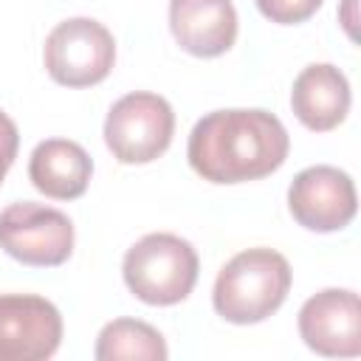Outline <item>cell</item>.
I'll list each match as a JSON object with an SVG mask.
<instances>
[{"instance_id":"1","label":"cell","mask_w":361,"mask_h":361,"mask_svg":"<svg viewBox=\"0 0 361 361\" xmlns=\"http://www.w3.org/2000/svg\"><path fill=\"white\" fill-rule=\"evenodd\" d=\"M290 149L282 121L268 110H214L189 133L186 158L212 183H243L276 172Z\"/></svg>"},{"instance_id":"2","label":"cell","mask_w":361,"mask_h":361,"mask_svg":"<svg viewBox=\"0 0 361 361\" xmlns=\"http://www.w3.org/2000/svg\"><path fill=\"white\" fill-rule=\"evenodd\" d=\"M290 290V265L274 248H248L234 254L214 279V310L231 324H257L285 302Z\"/></svg>"},{"instance_id":"3","label":"cell","mask_w":361,"mask_h":361,"mask_svg":"<svg viewBox=\"0 0 361 361\" xmlns=\"http://www.w3.org/2000/svg\"><path fill=\"white\" fill-rule=\"evenodd\" d=\"M197 251L189 240L166 231L141 237L124 254V282L130 293L147 305H178L197 282Z\"/></svg>"},{"instance_id":"4","label":"cell","mask_w":361,"mask_h":361,"mask_svg":"<svg viewBox=\"0 0 361 361\" xmlns=\"http://www.w3.org/2000/svg\"><path fill=\"white\" fill-rule=\"evenodd\" d=\"M175 133V113L158 93L135 90L121 96L104 118V144L121 164H149L166 152Z\"/></svg>"},{"instance_id":"5","label":"cell","mask_w":361,"mask_h":361,"mask_svg":"<svg viewBox=\"0 0 361 361\" xmlns=\"http://www.w3.org/2000/svg\"><path fill=\"white\" fill-rule=\"evenodd\" d=\"M42 59L56 85L90 87L110 73L116 62V42L99 20L71 17L45 37Z\"/></svg>"},{"instance_id":"6","label":"cell","mask_w":361,"mask_h":361,"mask_svg":"<svg viewBox=\"0 0 361 361\" xmlns=\"http://www.w3.org/2000/svg\"><path fill=\"white\" fill-rule=\"evenodd\" d=\"M0 248L23 265L54 268L73 251V223L65 212L20 200L0 212Z\"/></svg>"},{"instance_id":"7","label":"cell","mask_w":361,"mask_h":361,"mask_svg":"<svg viewBox=\"0 0 361 361\" xmlns=\"http://www.w3.org/2000/svg\"><path fill=\"white\" fill-rule=\"evenodd\" d=\"M62 316L37 293H0V361H42L59 350Z\"/></svg>"},{"instance_id":"8","label":"cell","mask_w":361,"mask_h":361,"mask_svg":"<svg viewBox=\"0 0 361 361\" xmlns=\"http://www.w3.org/2000/svg\"><path fill=\"white\" fill-rule=\"evenodd\" d=\"M353 178L338 166H307L288 189V209L293 220L310 231H338L355 217Z\"/></svg>"},{"instance_id":"9","label":"cell","mask_w":361,"mask_h":361,"mask_svg":"<svg viewBox=\"0 0 361 361\" xmlns=\"http://www.w3.org/2000/svg\"><path fill=\"white\" fill-rule=\"evenodd\" d=\"M299 336L305 344L330 358L361 353V299L347 288H327L310 296L299 310Z\"/></svg>"},{"instance_id":"10","label":"cell","mask_w":361,"mask_h":361,"mask_svg":"<svg viewBox=\"0 0 361 361\" xmlns=\"http://www.w3.org/2000/svg\"><path fill=\"white\" fill-rule=\"evenodd\" d=\"M169 28L192 56H220L237 39V11L231 0H169Z\"/></svg>"},{"instance_id":"11","label":"cell","mask_w":361,"mask_h":361,"mask_svg":"<svg viewBox=\"0 0 361 361\" xmlns=\"http://www.w3.org/2000/svg\"><path fill=\"white\" fill-rule=\"evenodd\" d=\"M350 102H353L350 82L330 62L307 65L293 79L290 107H293L296 118L313 133L338 127L344 121V116L350 113Z\"/></svg>"},{"instance_id":"12","label":"cell","mask_w":361,"mask_h":361,"mask_svg":"<svg viewBox=\"0 0 361 361\" xmlns=\"http://www.w3.org/2000/svg\"><path fill=\"white\" fill-rule=\"evenodd\" d=\"M93 175V161L82 144L68 138H45L34 147L28 161L31 183L54 200H73L85 195Z\"/></svg>"},{"instance_id":"13","label":"cell","mask_w":361,"mask_h":361,"mask_svg":"<svg viewBox=\"0 0 361 361\" xmlns=\"http://www.w3.org/2000/svg\"><path fill=\"white\" fill-rule=\"evenodd\" d=\"M93 355L99 361H164L169 350L152 324L138 319H113L102 327Z\"/></svg>"},{"instance_id":"14","label":"cell","mask_w":361,"mask_h":361,"mask_svg":"<svg viewBox=\"0 0 361 361\" xmlns=\"http://www.w3.org/2000/svg\"><path fill=\"white\" fill-rule=\"evenodd\" d=\"M254 3L262 11V17H268L271 23H279V25L305 23L322 6V0H254Z\"/></svg>"},{"instance_id":"15","label":"cell","mask_w":361,"mask_h":361,"mask_svg":"<svg viewBox=\"0 0 361 361\" xmlns=\"http://www.w3.org/2000/svg\"><path fill=\"white\" fill-rule=\"evenodd\" d=\"M17 144H20V133H17V124L0 110V183L8 172V166L14 164L17 158Z\"/></svg>"}]
</instances>
